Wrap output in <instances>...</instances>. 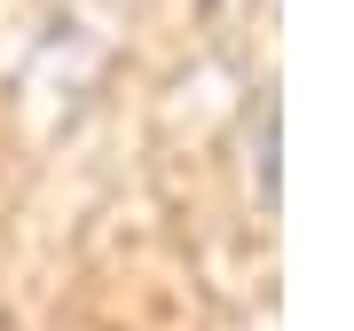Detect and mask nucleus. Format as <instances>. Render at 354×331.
<instances>
[{
  "instance_id": "nucleus-1",
  "label": "nucleus",
  "mask_w": 354,
  "mask_h": 331,
  "mask_svg": "<svg viewBox=\"0 0 354 331\" xmlns=\"http://www.w3.org/2000/svg\"><path fill=\"white\" fill-rule=\"evenodd\" d=\"M252 181H260V205H276V87L252 95Z\"/></svg>"
}]
</instances>
